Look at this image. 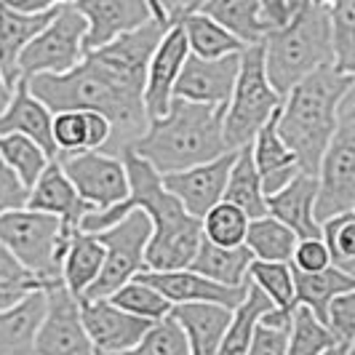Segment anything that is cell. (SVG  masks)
Listing matches in <instances>:
<instances>
[{
	"label": "cell",
	"mask_w": 355,
	"mask_h": 355,
	"mask_svg": "<svg viewBox=\"0 0 355 355\" xmlns=\"http://www.w3.org/2000/svg\"><path fill=\"white\" fill-rule=\"evenodd\" d=\"M27 89L51 112L62 110H91L110 121V142L102 147L107 155H121L147 131V112L142 96L131 94L107 78L89 56H83L67 72H43L27 80Z\"/></svg>",
	"instance_id": "cell-1"
},
{
	"label": "cell",
	"mask_w": 355,
	"mask_h": 355,
	"mask_svg": "<svg viewBox=\"0 0 355 355\" xmlns=\"http://www.w3.org/2000/svg\"><path fill=\"white\" fill-rule=\"evenodd\" d=\"M355 89V75L323 64L304 75L284 96L275 115V128L294 153L302 174L318 171V160L339 121L342 99Z\"/></svg>",
	"instance_id": "cell-2"
},
{
	"label": "cell",
	"mask_w": 355,
	"mask_h": 355,
	"mask_svg": "<svg viewBox=\"0 0 355 355\" xmlns=\"http://www.w3.org/2000/svg\"><path fill=\"white\" fill-rule=\"evenodd\" d=\"M222 107L171 99L166 115L147 123V131L128 150L147 160L158 174L209 163L227 153L222 137Z\"/></svg>",
	"instance_id": "cell-3"
},
{
	"label": "cell",
	"mask_w": 355,
	"mask_h": 355,
	"mask_svg": "<svg viewBox=\"0 0 355 355\" xmlns=\"http://www.w3.org/2000/svg\"><path fill=\"white\" fill-rule=\"evenodd\" d=\"M265 75L270 86L286 96L304 75L331 64L329 8L310 0H291V17L284 27H275L262 37Z\"/></svg>",
	"instance_id": "cell-4"
},
{
	"label": "cell",
	"mask_w": 355,
	"mask_h": 355,
	"mask_svg": "<svg viewBox=\"0 0 355 355\" xmlns=\"http://www.w3.org/2000/svg\"><path fill=\"white\" fill-rule=\"evenodd\" d=\"M284 96L270 86L265 75L262 43H251L241 51L230 102L222 115V137L227 150H241L254 142L257 131L278 112Z\"/></svg>",
	"instance_id": "cell-5"
},
{
	"label": "cell",
	"mask_w": 355,
	"mask_h": 355,
	"mask_svg": "<svg viewBox=\"0 0 355 355\" xmlns=\"http://www.w3.org/2000/svg\"><path fill=\"white\" fill-rule=\"evenodd\" d=\"M72 230L75 227H64L51 214L33 209L0 214V243L33 270L46 288L62 281V257Z\"/></svg>",
	"instance_id": "cell-6"
},
{
	"label": "cell",
	"mask_w": 355,
	"mask_h": 355,
	"mask_svg": "<svg viewBox=\"0 0 355 355\" xmlns=\"http://www.w3.org/2000/svg\"><path fill=\"white\" fill-rule=\"evenodd\" d=\"M315 182L313 214L318 225L355 209V89L342 99L337 128L318 160Z\"/></svg>",
	"instance_id": "cell-7"
},
{
	"label": "cell",
	"mask_w": 355,
	"mask_h": 355,
	"mask_svg": "<svg viewBox=\"0 0 355 355\" xmlns=\"http://www.w3.org/2000/svg\"><path fill=\"white\" fill-rule=\"evenodd\" d=\"M94 235L105 246V262L99 270V278L89 286V291L80 300H105L125 281H131L137 272H142L144 249L153 235V222L144 211L134 209Z\"/></svg>",
	"instance_id": "cell-8"
},
{
	"label": "cell",
	"mask_w": 355,
	"mask_h": 355,
	"mask_svg": "<svg viewBox=\"0 0 355 355\" xmlns=\"http://www.w3.org/2000/svg\"><path fill=\"white\" fill-rule=\"evenodd\" d=\"M86 19L75 6H59L53 19L19 53V80L43 72H67L83 59Z\"/></svg>",
	"instance_id": "cell-9"
},
{
	"label": "cell",
	"mask_w": 355,
	"mask_h": 355,
	"mask_svg": "<svg viewBox=\"0 0 355 355\" xmlns=\"http://www.w3.org/2000/svg\"><path fill=\"white\" fill-rule=\"evenodd\" d=\"M56 160L64 177L78 190V196L94 211H105L128 198V174L118 155H107L102 150H83V153H59Z\"/></svg>",
	"instance_id": "cell-10"
},
{
	"label": "cell",
	"mask_w": 355,
	"mask_h": 355,
	"mask_svg": "<svg viewBox=\"0 0 355 355\" xmlns=\"http://www.w3.org/2000/svg\"><path fill=\"white\" fill-rule=\"evenodd\" d=\"M168 30V24H160L155 19H150L147 24L123 33L115 40H110L105 46L86 51L83 56H89L91 62L105 72L107 78H112L118 86H123L131 94L142 96L144 89V75H147V62L155 51L158 40L163 33Z\"/></svg>",
	"instance_id": "cell-11"
},
{
	"label": "cell",
	"mask_w": 355,
	"mask_h": 355,
	"mask_svg": "<svg viewBox=\"0 0 355 355\" xmlns=\"http://www.w3.org/2000/svg\"><path fill=\"white\" fill-rule=\"evenodd\" d=\"M43 291L46 313L35 334V355H94L80 318V300L62 281Z\"/></svg>",
	"instance_id": "cell-12"
},
{
	"label": "cell",
	"mask_w": 355,
	"mask_h": 355,
	"mask_svg": "<svg viewBox=\"0 0 355 355\" xmlns=\"http://www.w3.org/2000/svg\"><path fill=\"white\" fill-rule=\"evenodd\" d=\"M235 153L238 150H227L209 163H198V166L182 168V171L160 174V182L190 216L203 219V214L211 206H216L225 196V184H227V174L232 168Z\"/></svg>",
	"instance_id": "cell-13"
},
{
	"label": "cell",
	"mask_w": 355,
	"mask_h": 355,
	"mask_svg": "<svg viewBox=\"0 0 355 355\" xmlns=\"http://www.w3.org/2000/svg\"><path fill=\"white\" fill-rule=\"evenodd\" d=\"M238 64H241V51L219 56V59H200L187 53L174 83V99L225 110L235 86Z\"/></svg>",
	"instance_id": "cell-14"
},
{
	"label": "cell",
	"mask_w": 355,
	"mask_h": 355,
	"mask_svg": "<svg viewBox=\"0 0 355 355\" xmlns=\"http://www.w3.org/2000/svg\"><path fill=\"white\" fill-rule=\"evenodd\" d=\"M187 53L190 49H187V37H184L182 24L179 21L168 24V30L163 33L150 62H147V75H144L142 105L150 121L166 115V110L174 99V83H177Z\"/></svg>",
	"instance_id": "cell-15"
},
{
	"label": "cell",
	"mask_w": 355,
	"mask_h": 355,
	"mask_svg": "<svg viewBox=\"0 0 355 355\" xmlns=\"http://www.w3.org/2000/svg\"><path fill=\"white\" fill-rule=\"evenodd\" d=\"M144 284H150L155 291H160L171 304H190V302H211L222 307H238L246 297L249 281L243 286H222L203 278L200 272L184 267V270H142L137 272Z\"/></svg>",
	"instance_id": "cell-16"
},
{
	"label": "cell",
	"mask_w": 355,
	"mask_h": 355,
	"mask_svg": "<svg viewBox=\"0 0 355 355\" xmlns=\"http://www.w3.org/2000/svg\"><path fill=\"white\" fill-rule=\"evenodd\" d=\"M80 318L94 350L110 355L131 350L153 326V320L137 318L107 300H80Z\"/></svg>",
	"instance_id": "cell-17"
},
{
	"label": "cell",
	"mask_w": 355,
	"mask_h": 355,
	"mask_svg": "<svg viewBox=\"0 0 355 355\" xmlns=\"http://www.w3.org/2000/svg\"><path fill=\"white\" fill-rule=\"evenodd\" d=\"M72 6L86 19V51H94L153 19L147 0H75Z\"/></svg>",
	"instance_id": "cell-18"
},
{
	"label": "cell",
	"mask_w": 355,
	"mask_h": 355,
	"mask_svg": "<svg viewBox=\"0 0 355 355\" xmlns=\"http://www.w3.org/2000/svg\"><path fill=\"white\" fill-rule=\"evenodd\" d=\"M40 214H51L56 216L64 227H80L83 216L94 211L83 198L78 196V190L72 187V182L64 177L59 160H49V166L43 168V174L35 179V184L27 193V206Z\"/></svg>",
	"instance_id": "cell-19"
},
{
	"label": "cell",
	"mask_w": 355,
	"mask_h": 355,
	"mask_svg": "<svg viewBox=\"0 0 355 355\" xmlns=\"http://www.w3.org/2000/svg\"><path fill=\"white\" fill-rule=\"evenodd\" d=\"M53 112L37 102L27 89V80H17L8 94V102L0 110V134H21L46 150L49 158H56L59 150L51 137Z\"/></svg>",
	"instance_id": "cell-20"
},
{
	"label": "cell",
	"mask_w": 355,
	"mask_h": 355,
	"mask_svg": "<svg viewBox=\"0 0 355 355\" xmlns=\"http://www.w3.org/2000/svg\"><path fill=\"white\" fill-rule=\"evenodd\" d=\"M315 193L318 182L313 174H297L278 193L265 196L267 214L284 222L297 238H320V225L315 222Z\"/></svg>",
	"instance_id": "cell-21"
},
{
	"label": "cell",
	"mask_w": 355,
	"mask_h": 355,
	"mask_svg": "<svg viewBox=\"0 0 355 355\" xmlns=\"http://www.w3.org/2000/svg\"><path fill=\"white\" fill-rule=\"evenodd\" d=\"M56 14V8L37 11V14H24L11 8L6 0H0V78L6 89L11 91L19 80V53L33 40V37L49 24Z\"/></svg>",
	"instance_id": "cell-22"
},
{
	"label": "cell",
	"mask_w": 355,
	"mask_h": 355,
	"mask_svg": "<svg viewBox=\"0 0 355 355\" xmlns=\"http://www.w3.org/2000/svg\"><path fill=\"white\" fill-rule=\"evenodd\" d=\"M275 115L257 131V137L251 142V158H254L265 196L278 193L284 184H288L300 174V163L294 158V153L284 144L278 128H275Z\"/></svg>",
	"instance_id": "cell-23"
},
{
	"label": "cell",
	"mask_w": 355,
	"mask_h": 355,
	"mask_svg": "<svg viewBox=\"0 0 355 355\" xmlns=\"http://www.w3.org/2000/svg\"><path fill=\"white\" fill-rule=\"evenodd\" d=\"M227 307L211 302H190V304H174L171 318L179 323V329L187 337L190 355H216L222 334L230 323Z\"/></svg>",
	"instance_id": "cell-24"
},
{
	"label": "cell",
	"mask_w": 355,
	"mask_h": 355,
	"mask_svg": "<svg viewBox=\"0 0 355 355\" xmlns=\"http://www.w3.org/2000/svg\"><path fill=\"white\" fill-rule=\"evenodd\" d=\"M46 313V291L0 307V355H35V334Z\"/></svg>",
	"instance_id": "cell-25"
},
{
	"label": "cell",
	"mask_w": 355,
	"mask_h": 355,
	"mask_svg": "<svg viewBox=\"0 0 355 355\" xmlns=\"http://www.w3.org/2000/svg\"><path fill=\"white\" fill-rule=\"evenodd\" d=\"M110 121L91 110H62L53 112L51 137L59 153H83L102 150L110 142Z\"/></svg>",
	"instance_id": "cell-26"
},
{
	"label": "cell",
	"mask_w": 355,
	"mask_h": 355,
	"mask_svg": "<svg viewBox=\"0 0 355 355\" xmlns=\"http://www.w3.org/2000/svg\"><path fill=\"white\" fill-rule=\"evenodd\" d=\"M102 262H105V246L96 241V235L75 227L62 257V284L80 300L89 291V286L99 278Z\"/></svg>",
	"instance_id": "cell-27"
},
{
	"label": "cell",
	"mask_w": 355,
	"mask_h": 355,
	"mask_svg": "<svg viewBox=\"0 0 355 355\" xmlns=\"http://www.w3.org/2000/svg\"><path fill=\"white\" fill-rule=\"evenodd\" d=\"M203 241L200 219H190L177 230L150 235L144 249V270H184L190 267L198 246Z\"/></svg>",
	"instance_id": "cell-28"
},
{
	"label": "cell",
	"mask_w": 355,
	"mask_h": 355,
	"mask_svg": "<svg viewBox=\"0 0 355 355\" xmlns=\"http://www.w3.org/2000/svg\"><path fill=\"white\" fill-rule=\"evenodd\" d=\"M291 275H294V304H304L318 320L326 318V307L334 297L355 288V275L334 265L323 267L318 272H302L291 267Z\"/></svg>",
	"instance_id": "cell-29"
},
{
	"label": "cell",
	"mask_w": 355,
	"mask_h": 355,
	"mask_svg": "<svg viewBox=\"0 0 355 355\" xmlns=\"http://www.w3.org/2000/svg\"><path fill=\"white\" fill-rule=\"evenodd\" d=\"M198 11L222 24L243 46L262 43V37L270 33L257 0H203Z\"/></svg>",
	"instance_id": "cell-30"
},
{
	"label": "cell",
	"mask_w": 355,
	"mask_h": 355,
	"mask_svg": "<svg viewBox=\"0 0 355 355\" xmlns=\"http://www.w3.org/2000/svg\"><path fill=\"white\" fill-rule=\"evenodd\" d=\"M251 251L246 246H235V249H222L214 246L206 238L200 241L196 257L190 262V270L200 272L203 278H209L214 284L222 286H243L246 284V270L251 265Z\"/></svg>",
	"instance_id": "cell-31"
},
{
	"label": "cell",
	"mask_w": 355,
	"mask_h": 355,
	"mask_svg": "<svg viewBox=\"0 0 355 355\" xmlns=\"http://www.w3.org/2000/svg\"><path fill=\"white\" fill-rule=\"evenodd\" d=\"M275 304L267 300L265 294L257 288L254 284H249L246 288V297L241 300L238 307H232L230 313V323L222 334V342H219V350L216 355H246L251 345V337L259 326V318L270 313Z\"/></svg>",
	"instance_id": "cell-32"
},
{
	"label": "cell",
	"mask_w": 355,
	"mask_h": 355,
	"mask_svg": "<svg viewBox=\"0 0 355 355\" xmlns=\"http://www.w3.org/2000/svg\"><path fill=\"white\" fill-rule=\"evenodd\" d=\"M222 200L238 206L249 219H257V216H265L267 214L265 190H262L257 166H254V158H251V144L241 147L235 153V160H232V168L230 174H227V184H225Z\"/></svg>",
	"instance_id": "cell-33"
},
{
	"label": "cell",
	"mask_w": 355,
	"mask_h": 355,
	"mask_svg": "<svg viewBox=\"0 0 355 355\" xmlns=\"http://www.w3.org/2000/svg\"><path fill=\"white\" fill-rule=\"evenodd\" d=\"M179 24L184 30L190 53L200 56V59H219V56L238 53L246 49L232 33H227L222 24H216L214 19H209L206 14H200V11H193V14L182 17Z\"/></svg>",
	"instance_id": "cell-34"
},
{
	"label": "cell",
	"mask_w": 355,
	"mask_h": 355,
	"mask_svg": "<svg viewBox=\"0 0 355 355\" xmlns=\"http://www.w3.org/2000/svg\"><path fill=\"white\" fill-rule=\"evenodd\" d=\"M297 241L300 238L288 230L284 222H278L275 216L265 214V216L249 219L243 246L251 251L254 259H262V262H288Z\"/></svg>",
	"instance_id": "cell-35"
},
{
	"label": "cell",
	"mask_w": 355,
	"mask_h": 355,
	"mask_svg": "<svg viewBox=\"0 0 355 355\" xmlns=\"http://www.w3.org/2000/svg\"><path fill=\"white\" fill-rule=\"evenodd\" d=\"M49 160L51 158L46 155V150L33 139H27L21 134H0V163H6L27 190L43 174Z\"/></svg>",
	"instance_id": "cell-36"
},
{
	"label": "cell",
	"mask_w": 355,
	"mask_h": 355,
	"mask_svg": "<svg viewBox=\"0 0 355 355\" xmlns=\"http://www.w3.org/2000/svg\"><path fill=\"white\" fill-rule=\"evenodd\" d=\"M331 345H337V337L329 331V326L315 318L304 304H294L288 320L286 355H320Z\"/></svg>",
	"instance_id": "cell-37"
},
{
	"label": "cell",
	"mask_w": 355,
	"mask_h": 355,
	"mask_svg": "<svg viewBox=\"0 0 355 355\" xmlns=\"http://www.w3.org/2000/svg\"><path fill=\"white\" fill-rule=\"evenodd\" d=\"M105 300L112 302L115 307L125 310V313L137 315V318L153 320V323L160 318H166V315L171 313V307H174L160 291H155L153 286L144 284L142 278H137V275H134L131 281H125L121 288H115Z\"/></svg>",
	"instance_id": "cell-38"
},
{
	"label": "cell",
	"mask_w": 355,
	"mask_h": 355,
	"mask_svg": "<svg viewBox=\"0 0 355 355\" xmlns=\"http://www.w3.org/2000/svg\"><path fill=\"white\" fill-rule=\"evenodd\" d=\"M246 227H249V216L241 211L238 206L227 203V200H219V203L211 206L209 211L203 214V219H200L203 238H206L209 243H214V246H222V249L243 246Z\"/></svg>",
	"instance_id": "cell-39"
},
{
	"label": "cell",
	"mask_w": 355,
	"mask_h": 355,
	"mask_svg": "<svg viewBox=\"0 0 355 355\" xmlns=\"http://www.w3.org/2000/svg\"><path fill=\"white\" fill-rule=\"evenodd\" d=\"M329 35H331V64L355 75V0H337L329 8Z\"/></svg>",
	"instance_id": "cell-40"
},
{
	"label": "cell",
	"mask_w": 355,
	"mask_h": 355,
	"mask_svg": "<svg viewBox=\"0 0 355 355\" xmlns=\"http://www.w3.org/2000/svg\"><path fill=\"white\" fill-rule=\"evenodd\" d=\"M246 281L254 284L270 302L281 310L294 307V275L288 262H262V259H251L246 270Z\"/></svg>",
	"instance_id": "cell-41"
},
{
	"label": "cell",
	"mask_w": 355,
	"mask_h": 355,
	"mask_svg": "<svg viewBox=\"0 0 355 355\" xmlns=\"http://www.w3.org/2000/svg\"><path fill=\"white\" fill-rule=\"evenodd\" d=\"M320 241L326 243L331 265L355 272V214H337L326 222H320Z\"/></svg>",
	"instance_id": "cell-42"
},
{
	"label": "cell",
	"mask_w": 355,
	"mask_h": 355,
	"mask_svg": "<svg viewBox=\"0 0 355 355\" xmlns=\"http://www.w3.org/2000/svg\"><path fill=\"white\" fill-rule=\"evenodd\" d=\"M46 286L33 270L19 262L11 251L0 243V307L24 300L33 291H43Z\"/></svg>",
	"instance_id": "cell-43"
},
{
	"label": "cell",
	"mask_w": 355,
	"mask_h": 355,
	"mask_svg": "<svg viewBox=\"0 0 355 355\" xmlns=\"http://www.w3.org/2000/svg\"><path fill=\"white\" fill-rule=\"evenodd\" d=\"M121 355H190L187 347V337L184 331L179 329V323L171 315L155 320L144 337Z\"/></svg>",
	"instance_id": "cell-44"
},
{
	"label": "cell",
	"mask_w": 355,
	"mask_h": 355,
	"mask_svg": "<svg viewBox=\"0 0 355 355\" xmlns=\"http://www.w3.org/2000/svg\"><path fill=\"white\" fill-rule=\"evenodd\" d=\"M288 320L291 310L272 307L259 318V326L251 337V345L246 355H286V342H288Z\"/></svg>",
	"instance_id": "cell-45"
},
{
	"label": "cell",
	"mask_w": 355,
	"mask_h": 355,
	"mask_svg": "<svg viewBox=\"0 0 355 355\" xmlns=\"http://www.w3.org/2000/svg\"><path fill=\"white\" fill-rule=\"evenodd\" d=\"M323 323L329 326V331L337 337V342L353 345L355 339V288L353 291H342L334 297L326 307V318Z\"/></svg>",
	"instance_id": "cell-46"
},
{
	"label": "cell",
	"mask_w": 355,
	"mask_h": 355,
	"mask_svg": "<svg viewBox=\"0 0 355 355\" xmlns=\"http://www.w3.org/2000/svg\"><path fill=\"white\" fill-rule=\"evenodd\" d=\"M288 262H291L294 270L318 272V270L331 265V257H329V249H326V243L320 238H300Z\"/></svg>",
	"instance_id": "cell-47"
},
{
	"label": "cell",
	"mask_w": 355,
	"mask_h": 355,
	"mask_svg": "<svg viewBox=\"0 0 355 355\" xmlns=\"http://www.w3.org/2000/svg\"><path fill=\"white\" fill-rule=\"evenodd\" d=\"M27 187L19 182V177L6 166L0 163V214L17 211L27 206Z\"/></svg>",
	"instance_id": "cell-48"
},
{
	"label": "cell",
	"mask_w": 355,
	"mask_h": 355,
	"mask_svg": "<svg viewBox=\"0 0 355 355\" xmlns=\"http://www.w3.org/2000/svg\"><path fill=\"white\" fill-rule=\"evenodd\" d=\"M259 3V11L262 19L270 30L275 27H284L288 17H291V0H257Z\"/></svg>",
	"instance_id": "cell-49"
},
{
	"label": "cell",
	"mask_w": 355,
	"mask_h": 355,
	"mask_svg": "<svg viewBox=\"0 0 355 355\" xmlns=\"http://www.w3.org/2000/svg\"><path fill=\"white\" fill-rule=\"evenodd\" d=\"M158 3H160V8H163V14H166V19H168V24H174V21H179L182 17L198 11L203 0H158Z\"/></svg>",
	"instance_id": "cell-50"
},
{
	"label": "cell",
	"mask_w": 355,
	"mask_h": 355,
	"mask_svg": "<svg viewBox=\"0 0 355 355\" xmlns=\"http://www.w3.org/2000/svg\"><path fill=\"white\" fill-rule=\"evenodd\" d=\"M6 3L24 14H37V11H49V8H59V6H72L75 0H6Z\"/></svg>",
	"instance_id": "cell-51"
},
{
	"label": "cell",
	"mask_w": 355,
	"mask_h": 355,
	"mask_svg": "<svg viewBox=\"0 0 355 355\" xmlns=\"http://www.w3.org/2000/svg\"><path fill=\"white\" fill-rule=\"evenodd\" d=\"M320 355H353V345H347V342H337V345L326 347Z\"/></svg>",
	"instance_id": "cell-52"
},
{
	"label": "cell",
	"mask_w": 355,
	"mask_h": 355,
	"mask_svg": "<svg viewBox=\"0 0 355 355\" xmlns=\"http://www.w3.org/2000/svg\"><path fill=\"white\" fill-rule=\"evenodd\" d=\"M147 6H150V11H153V19H155V21L168 24V19H166V14H163V8H160L158 0H147Z\"/></svg>",
	"instance_id": "cell-53"
},
{
	"label": "cell",
	"mask_w": 355,
	"mask_h": 355,
	"mask_svg": "<svg viewBox=\"0 0 355 355\" xmlns=\"http://www.w3.org/2000/svg\"><path fill=\"white\" fill-rule=\"evenodd\" d=\"M310 3H313V6H320V8H331L337 0H310Z\"/></svg>",
	"instance_id": "cell-54"
},
{
	"label": "cell",
	"mask_w": 355,
	"mask_h": 355,
	"mask_svg": "<svg viewBox=\"0 0 355 355\" xmlns=\"http://www.w3.org/2000/svg\"><path fill=\"white\" fill-rule=\"evenodd\" d=\"M8 94H11V91L6 89V83H3V78H0V102H8Z\"/></svg>",
	"instance_id": "cell-55"
},
{
	"label": "cell",
	"mask_w": 355,
	"mask_h": 355,
	"mask_svg": "<svg viewBox=\"0 0 355 355\" xmlns=\"http://www.w3.org/2000/svg\"><path fill=\"white\" fill-rule=\"evenodd\" d=\"M94 355H110V353H102V350H94Z\"/></svg>",
	"instance_id": "cell-56"
},
{
	"label": "cell",
	"mask_w": 355,
	"mask_h": 355,
	"mask_svg": "<svg viewBox=\"0 0 355 355\" xmlns=\"http://www.w3.org/2000/svg\"><path fill=\"white\" fill-rule=\"evenodd\" d=\"M3 105H6V102H0V110H3Z\"/></svg>",
	"instance_id": "cell-57"
}]
</instances>
